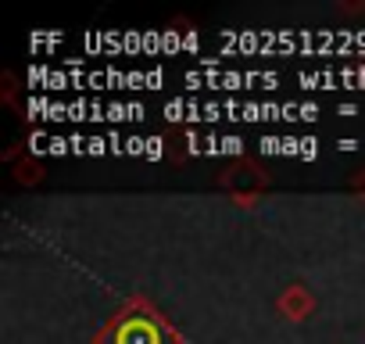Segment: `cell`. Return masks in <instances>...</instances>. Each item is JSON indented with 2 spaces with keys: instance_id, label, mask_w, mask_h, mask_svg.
Listing matches in <instances>:
<instances>
[{
  "instance_id": "cell-4",
  "label": "cell",
  "mask_w": 365,
  "mask_h": 344,
  "mask_svg": "<svg viewBox=\"0 0 365 344\" xmlns=\"http://www.w3.org/2000/svg\"><path fill=\"white\" fill-rule=\"evenodd\" d=\"M315 115H319V108H312V104H301V108H297V118H308V122H312Z\"/></svg>"
},
{
  "instance_id": "cell-5",
  "label": "cell",
  "mask_w": 365,
  "mask_h": 344,
  "mask_svg": "<svg viewBox=\"0 0 365 344\" xmlns=\"http://www.w3.org/2000/svg\"><path fill=\"white\" fill-rule=\"evenodd\" d=\"M86 151H90V154H101V151H104V140H101V136H93V140H90V147H86Z\"/></svg>"
},
{
  "instance_id": "cell-1",
  "label": "cell",
  "mask_w": 365,
  "mask_h": 344,
  "mask_svg": "<svg viewBox=\"0 0 365 344\" xmlns=\"http://www.w3.org/2000/svg\"><path fill=\"white\" fill-rule=\"evenodd\" d=\"M115 344H165V333L150 315H133L118 326Z\"/></svg>"
},
{
  "instance_id": "cell-3",
  "label": "cell",
  "mask_w": 365,
  "mask_h": 344,
  "mask_svg": "<svg viewBox=\"0 0 365 344\" xmlns=\"http://www.w3.org/2000/svg\"><path fill=\"white\" fill-rule=\"evenodd\" d=\"M143 151H147V158H158V154H161V140H158V136H150Z\"/></svg>"
},
{
  "instance_id": "cell-2",
  "label": "cell",
  "mask_w": 365,
  "mask_h": 344,
  "mask_svg": "<svg viewBox=\"0 0 365 344\" xmlns=\"http://www.w3.org/2000/svg\"><path fill=\"white\" fill-rule=\"evenodd\" d=\"M312 154H319V143H315L312 136H304V140H301V158H312Z\"/></svg>"
}]
</instances>
